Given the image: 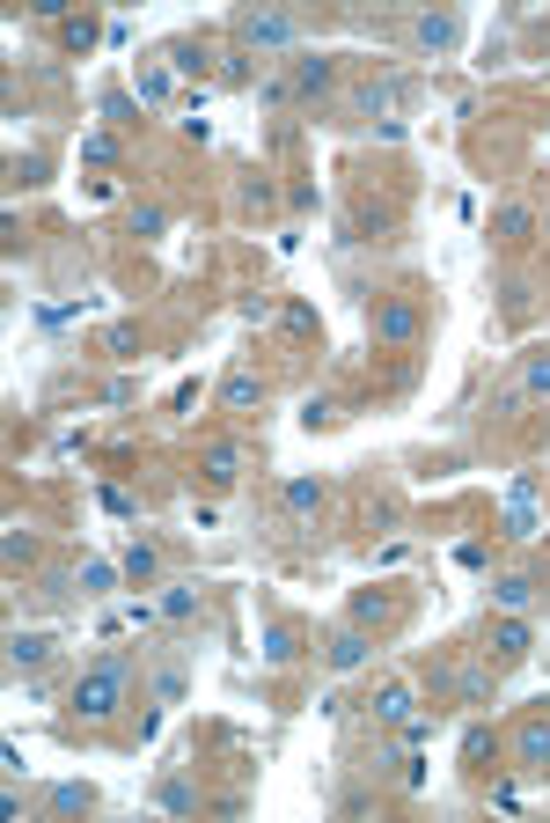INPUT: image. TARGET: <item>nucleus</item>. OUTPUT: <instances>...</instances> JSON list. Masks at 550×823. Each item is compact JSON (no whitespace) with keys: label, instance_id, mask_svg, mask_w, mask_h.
I'll return each mask as SVG.
<instances>
[{"label":"nucleus","instance_id":"1","mask_svg":"<svg viewBox=\"0 0 550 823\" xmlns=\"http://www.w3.org/2000/svg\"><path fill=\"white\" fill-rule=\"evenodd\" d=\"M419 331H426V309H419L411 294H382V302L367 309V339H375V346H389V353L419 346Z\"/></svg>","mask_w":550,"mask_h":823},{"label":"nucleus","instance_id":"2","mask_svg":"<svg viewBox=\"0 0 550 823\" xmlns=\"http://www.w3.org/2000/svg\"><path fill=\"white\" fill-rule=\"evenodd\" d=\"M118 706H125V654H103L96 669L73 684V713L81 721H111Z\"/></svg>","mask_w":550,"mask_h":823},{"label":"nucleus","instance_id":"3","mask_svg":"<svg viewBox=\"0 0 550 823\" xmlns=\"http://www.w3.org/2000/svg\"><path fill=\"white\" fill-rule=\"evenodd\" d=\"M528 647H536V640H528V625H522V618H514V610L484 625V654H492L500 669H514V662H528Z\"/></svg>","mask_w":550,"mask_h":823},{"label":"nucleus","instance_id":"4","mask_svg":"<svg viewBox=\"0 0 550 823\" xmlns=\"http://www.w3.org/2000/svg\"><path fill=\"white\" fill-rule=\"evenodd\" d=\"M236 37H242V45H257V52H287L294 45V23H287V15H257V8H250V15H236Z\"/></svg>","mask_w":550,"mask_h":823},{"label":"nucleus","instance_id":"5","mask_svg":"<svg viewBox=\"0 0 550 823\" xmlns=\"http://www.w3.org/2000/svg\"><path fill=\"white\" fill-rule=\"evenodd\" d=\"M514 757H522V773H550V713H528L514 728Z\"/></svg>","mask_w":550,"mask_h":823},{"label":"nucleus","instance_id":"6","mask_svg":"<svg viewBox=\"0 0 550 823\" xmlns=\"http://www.w3.org/2000/svg\"><path fill=\"white\" fill-rule=\"evenodd\" d=\"M367 647H375V640H367V625H337L331 640H323V662H331V669H359V662H367Z\"/></svg>","mask_w":550,"mask_h":823},{"label":"nucleus","instance_id":"7","mask_svg":"<svg viewBox=\"0 0 550 823\" xmlns=\"http://www.w3.org/2000/svg\"><path fill=\"white\" fill-rule=\"evenodd\" d=\"M198 471H206L214 485H236V478H242V441H206Z\"/></svg>","mask_w":550,"mask_h":823},{"label":"nucleus","instance_id":"8","mask_svg":"<svg viewBox=\"0 0 550 823\" xmlns=\"http://www.w3.org/2000/svg\"><path fill=\"white\" fill-rule=\"evenodd\" d=\"M257 405H264V383L250 368H236V375L220 383V412H257Z\"/></svg>","mask_w":550,"mask_h":823},{"label":"nucleus","instance_id":"9","mask_svg":"<svg viewBox=\"0 0 550 823\" xmlns=\"http://www.w3.org/2000/svg\"><path fill=\"white\" fill-rule=\"evenodd\" d=\"M45 809L51 816H81V809H96V787H89V779H59L45 794Z\"/></svg>","mask_w":550,"mask_h":823},{"label":"nucleus","instance_id":"10","mask_svg":"<svg viewBox=\"0 0 550 823\" xmlns=\"http://www.w3.org/2000/svg\"><path fill=\"white\" fill-rule=\"evenodd\" d=\"M492 757H500V735L478 721L470 735H462V773H492Z\"/></svg>","mask_w":550,"mask_h":823},{"label":"nucleus","instance_id":"11","mask_svg":"<svg viewBox=\"0 0 550 823\" xmlns=\"http://www.w3.org/2000/svg\"><path fill=\"white\" fill-rule=\"evenodd\" d=\"M375 721H389V728L411 721V684H382V691H375Z\"/></svg>","mask_w":550,"mask_h":823},{"label":"nucleus","instance_id":"12","mask_svg":"<svg viewBox=\"0 0 550 823\" xmlns=\"http://www.w3.org/2000/svg\"><path fill=\"white\" fill-rule=\"evenodd\" d=\"M492 236L500 243H528L536 236V214H528V206H500V214H492Z\"/></svg>","mask_w":550,"mask_h":823},{"label":"nucleus","instance_id":"13","mask_svg":"<svg viewBox=\"0 0 550 823\" xmlns=\"http://www.w3.org/2000/svg\"><path fill=\"white\" fill-rule=\"evenodd\" d=\"M45 654H51L45 632H15V640H8V669H37Z\"/></svg>","mask_w":550,"mask_h":823},{"label":"nucleus","instance_id":"14","mask_svg":"<svg viewBox=\"0 0 550 823\" xmlns=\"http://www.w3.org/2000/svg\"><path fill=\"white\" fill-rule=\"evenodd\" d=\"M492 604H500V610H514V618H522V610L536 604V582H528V574H506V582L492 588Z\"/></svg>","mask_w":550,"mask_h":823},{"label":"nucleus","instance_id":"15","mask_svg":"<svg viewBox=\"0 0 550 823\" xmlns=\"http://www.w3.org/2000/svg\"><path fill=\"white\" fill-rule=\"evenodd\" d=\"M294 654H301V632H294V625H272V632H264V662H272V669H287Z\"/></svg>","mask_w":550,"mask_h":823},{"label":"nucleus","instance_id":"16","mask_svg":"<svg viewBox=\"0 0 550 823\" xmlns=\"http://www.w3.org/2000/svg\"><path fill=\"white\" fill-rule=\"evenodd\" d=\"M294 89H301V97H323V89H331V59H294Z\"/></svg>","mask_w":550,"mask_h":823},{"label":"nucleus","instance_id":"17","mask_svg":"<svg viewBox=\"0 0 550 823\" xmlns=\"http://www.w3.org/2000/svg\"><path fill=\"white\" fill-rule=\"evenodd\" d=\"M154 809H169V816H192V809H198V794L184 787V779H162V787H154Z\"/></svg>","mask_w":550,"mask_h":823},{"label":"nucleus","instance_id":"18","mask_svg":"<svg viewBox=\"0 0 550 823\" xmlns=\"http://www.w3.org/2000/svg\"><path fill=\"white\" fill-rule=\"evenodd\" d=\"M279 500H287V515H316V508H323V485H316V478H294Z\"/></svg>","mask_w":550,"mask_h":823},{"label":"nucleus","instance_id":"19","mask_svg":"<svg viewBox=\"0 0 550 823\" xmlns=\"http://www.w3.org/2000/svg\"><path fill=\"white\" fill-rule=\"evenodd\" d=\"M419 45H426V52H448V45H455V15H419Z\"/></svg>","mask_w":550,"mask_h":823},{"label":"nucleus","instance_id":"20","mask_svg":"<svg viewBox=\"0 0 550 823\" xmlns=\"http://www.w3.org/2000/svg\"><path fill=\"white\" fill-rule=\"evenodd\" d=\"M125 574H133V582H154V574H162V552H154V544H133V552H125Z\"/></svg>","mask_w":550,"mask_h":823},{"label":"nucleus","instance_id":"21","mask_svg":"<svg viewBox=\"0 0 550 823\" xmlns=\"http://www.w3.org/2000/svg\"><path fill=\"white\" fill-rule=\"evenodd\" d=\"M522 397H550V353H536V361L522 368Z\"/></svg>","mask_w":550,"mask_h":823},{"label":"nucleus","instance_id":"22","mask_svg":"<svg viewBox=\"0 0 550 823\" xmlns=\"http://www.w3.org/2000/svg\"><path fill=\"white\" fill-rule=\"evenodd\" d=\"M382 618H389V604L375 596V588H367V596H353V625H382Z\"/></svg>","mask_w":550,"mask_h":823},{"label":"nucleus","instance_id":"23","mask_svg":"<svg viewBox=\"0 0 550 823\" xmlns=\"http://www.w3.org/2000/svg\"><path fill=\"white\" fill-rule=\"evenodd\" d=\"M37 559V537L30 530H8V566H30Z\"/></svg>","mask_w":550,"mask_h":823},{"label":"nucleus","instance_id":"24","mask_svg":"<svg viewBox=\"0 0 550 823\" xmlns=\"http://www.w3.org/2000/svg\"><path fill=\"white\" fill-rule=\"evenodd\" d=\"M81 162H118V140L96 133V140H81Z\"/></svg>","mask_w":550,"mask_h":823},{"label":"nucleus","instance_id":"25","mask_svg":"<svg viewBox=\"0 0 550 823\" xmlns=\"http://www.w3.org/2000/svg\"><path fill=\"white\" fill-rule=\"evenodd\" d=\"M162 610H169V618H192V610H198V596H192V588H169V596H162Z\"/></svg>","mask_w":550,"mask_h":823},{"label":"nucleus","instance_id":"26","mask_svg":"<svg viewBox=\"0 0 550 823\" xmlns=\"http://www.w3.org/2000/svg\"><path fill=\"white\" fill-rule=\"evenodd\" d=\"M96 45V23H89V15H81V23H67V52H89Z\"/></svg>","mask_w":550,"mask_h":823},{"label":"nucleus","instance_id":"27","mask_svg":"<svg viewBox=\"0 0 550 823\" xmlns=\"http://www.w3.org/2000/svg\"><path fill=\"white\" fill-rule=\"evenodd\" d=\"M133 228H140V236H162L169 214H162V206H140V214H133Z\"/></svg>","mask_w":550,"mask_h":823},{"label":"nucleus","instance_id":"28","mask_svg":"<svg viewBox=\"0 0 550 823\" xmlns=\"http://www.w3.org/2000/svg\"><path fill=\"white\" fill-rule=\"evenodd\" d=\"M154 699L176 706V699H184V677H176V669H162V677H154Z\"/></svg>","mask_w":550,"mask_h":823},{"label":"nucleus","instance_id":"29","mask_svg":"<svg viewBox=\"0 0 550 823\" xmlns=\"http://www.w3.org/2000/svg\"><path fill=\"white\" fill-rule=\"evenodd\" d=\"M301 419H309V427H331L337 405H331V397H309V412H301Z\"/></svg>","mask_w":550,"mask_h":823}]
</instances>
